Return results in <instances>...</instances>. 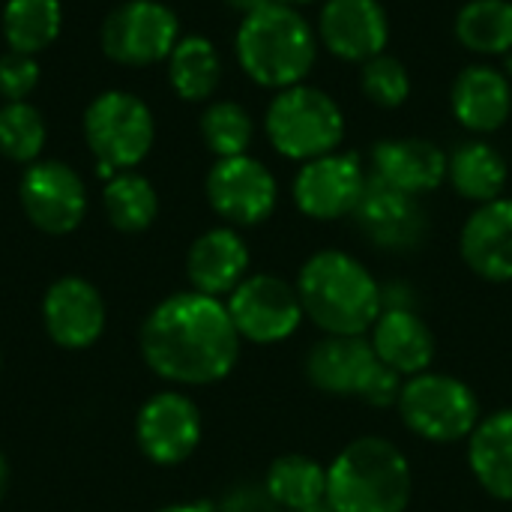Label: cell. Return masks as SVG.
Returning a JSON list of instances; mask_svg holds the SVG:
<instances>
[{"label":"cell","instance_id":"25","mask_svg":"<svg viewBox=\"0 0 512 512\" xmlns=\"http://www.w3.org/2000/svg\"><path fill=\"white\" fill-rule=\"evenodd\" d=\"M264 489L279 510L315 512L327 504V468L309 456H279L267 471Z\"/></svg>","mask_w":512,"mask_h":512},{"label":"cell","instance_id":"20","mask_svg":"<svg viewBox=\"0 0 512 512\" xmlns=\"http://www.w3.org/2000/svg\"><path fill=\"white\" fill-rule=\"evenodd\" d=\"M372 174L420 198L447 177V153L429 138H384L372 150Z\"/></svg>","mask_w":512,"mask_h":512},{"label":"cell","instance_id":"23","mask_svg":"<svg viewBox=\"0 0 512 512\" xmlns=\"http://www.w3.org/2000/svg\"><path fill=\"white\" fill-rule=\"evenodd\" d=\"M468 465L492 498L512 501V408L477 423L468 438Z\"/></svg>","mask_w":512,"mask_h":512},{"label":"cell","instance_id":"6","mask_svg":"<svg viewBox=\"0 0 512 512\" xmlns=\"http://www.w3.org/2000/svg\"><path fill=\"white\" fill-rule=\"evenodd\" d=\"M84 141L96 156L99 177L132 171L144 162L156 141L150 105L129 90H105L84 111Z\"/></svg>","mask_w":512,"mask_h":512},{"label":"cell","instance_id":"42","mask_svg":"<svg viewBox=\"0 0 512 512\" xmlns=\"http://www.w3.org/2000/svg\"><path fill=\"white\" fill-rule=\"evenodd\" d=\"M0 363H3V354H0Z\"/></svg>","mask_w":512,"mask_h":512},{"label":"cell","instance_id":"10","mask_svg":"<svg viewBox=\"0 0 512 512\" xmlns=\"http://www.w3.org/2000/svg\"><path fill=\"white\" fill-rule=\"evenodd\" d=\"M18 201L33 228L60 237L72 234L87 216V186L75 168L60 159H39L24 168Z\"/></svg>","mask_w":512,"mask_h":512},{"label":"cell","instance_id":"12","mask_svg":"<svg viewBox=\"0 0 512 512\" xmlns=\"http://www.w3.org/2000/svg\"><path fill=\"white\" fill-rule=\"evenodd\" d=\"M369 243L384 252H411L429 234V216L417 195H408L369 171L366 189L351 213Z\"/></svg>","mask_w":512,"mask_h":512},{"label":"cell","instance_id":"2","mask_svg":"<svg viewBox=\"0 0 512 512\" xmlns=\"http://www.w3.org/2000/svg\"><path fill=\"white\" fill-rule=\"evenodd\" d=\"M303 315L327 336H366L381 315V285L348 252H315L297 276Z\"/></svg>","mask_w":512,"mask_h":512},{"label":"cell","instance_id":"9","mask_svg":"<svg viewBox=\"0 0 512 512\" xmlns=\"http://www.w3.org/2000/svg\"><path fill=\"white\" fill-rule=\"evenodd\" d=\"M228 315L240 333L255 345H276L297 333L303 315V303L297 285L285 282L273 273L246 276L228 297Z\"/></svg>","mask_w":512,"mask_h":512},{"label":"cell","instance_id":"4","mask_svg":"<svg viewBox=\"0 0 512 512\" xmlns=\"http://www.w3.org/2000/svg\"><path fill=\"white\" fill-rule=\"evenodd\" d=\"M234 51L240 69L261 87L288 90L300 84L318 54V39L309 21L285 3H267L246 12L237 27Z\"/></svg>","mask_w":512,"mask_h":512},{"label":"cell","instance_id":"13","mask_svg":"<svg viewBox=\"0 0 512 512\" xmlns=\"http://www.w3.org/2000/svg\"><path fill=\"white\" fill-rule=\"evenodd\" d=\"M201 432L204 423L198 405L177 390L150 396L135 417V441L141 453L162 468L183 465L198 450Z\"/></svg>","mask_w":512,"mask_h":512},{"label":"cell","instance_id":"24","mask_svg":"<svg viewBox=\"0 0 512 512\" xmlns=\"http://www.w3.org/2000/svg\"><path fill=\"white\" fill-rule=\"evenodd\" d=\"M447 177L462 198L489 204L501 198L510 171L507 159L489 141H465L447 156Z\"/></svg>","mask_w":512,"mask_h":512},{"label":"cell","instance_id":"37","mask_svg":"<svg viewBox=\"0 0 512 512\" xmlns=\"http://www.w3.org/2000/svg\"><path fill=\"white\" fill-rule=\"evenodd\" d=\"M225 3H231V6L240 9V12H252V9H261V6H267V3H273V0H225Z\"/></svg>","mask_w":512,"mask_h":512},{"label":"cell","instance_id":"17","mask_svg":"<svg viewBox=\"0 0 512 512\" xmlns=\"http://www.w3.org/2000/svg\"><path fill=\"white\" fill-rule=\"evenodd\" d=\"M381 360L366 336H327L306 357V378L327 396L360 399Z\"/></svg>","mask_w":512,"mask_h":512},{"label":"cell","instance_id":"3","mask_svg":"<svg viewBox=\"0 0 512 512\" xmlns=\"http://www.w3.org/2000/svg\"><path fill=\"white\" fill-rule=\"evenodd\" d=\"M411 492L405 453L378 435L351 441L327 465V507L333 512H405Z\"/></svg>","mask_w":512,"mask_h":512},{"label":"cell","instance_id":"40","mask_svg":"<svg viewBox=\"0 0 512 512\" xmlns=\"http://www.w3.org/2000/svg\"><path fill=\"white\" fill-rule=\"evenodd\" d=\"M276 3H285V6H294V9H297V6H303V3H312V0H276Z\"/></svg>","mask_w":512,"mask_h":512},{"label":"cell","instance_id":"7","mask_svg":"<svg viewBox=\"0 0 512 512\" xmlns=\"http://www.w3.org/2000/svg\"><path fill=\"white\" fill-rule=\"evenodd\" d=\"M396 408L405 426L432 444L465 441L483 420L477 393L465 381L441 372H423L408 378L402 384Z\"/></svg>","mask_w":512,"mask_h":512},{"label":"cell","instance_id":"34","mask_svg":"<svg viewBox=\"0 0 512 512\" xmlns=\"http://www.w3.org/2000/svg\"><path fill=\"white\" fill-rule=\"evenodd\" d=\"M399 396H402V375H396L390 366H378L375 375L369 378L360 402L372 405V408H390V405H399Z\"/></svg>","mask_w":512,"mask_h":512},{"label":"cell","instance_id":"29","mask_svg":"<svg viewBox=\"0 0 512 512\" xmlns=\"http://www.w3.org/2000/svg\"><path fill=\"white\" fill-rule=\"evenodd\" d=\"M456 36L477 54H510L512 3L510 0H471L456 15Z\"/></svg>","mask_w":512,"mask_h":512},{"label":"cell","instance_id":"14","mask_svg":"<svg viewBox=\"0 0 512 512\" xmlns=\"http://www.w3.org/2000/svg\"><path fill=\"white\" fill-rule=\"evenodd\" d=\"M366 168L357 153H327L303 168L294 177V201L300 213L318 222H333L351 216L363 189H366Z\"/></svg>","mask_w":512,"mask_h":512},{"label":"cell","instance_id":"28","mask_svg":"<svg viewBox=\"0 0 512 512\" xmlns=\"http://www.w3.org/2000/svg\"><path fill=\"white\" fill-rule=\"evenodd\" d=\"M102 210L117 231L141 234L159 216V195L153 183L138 171H117L111 180H105Z\"/></svg>","mask_w":512,"mask_h":512},{"label":"cell","instance_id":"8","mask_svg":"<svg viewBox=\"0 0 512 512\" xmlns=\"http://www.w3.org/2000/svg\"><path fill=\"white\" fill-rule=\"evenodd\" d=\"M180 42V18L159 0H123L114 6L99 30V45L108 60L120 66L165 63Z\"/></svg>","mask_w":512,"mask_h":512},{"label":"cell","instance_id":"33","mask_svg":"<svg viewBox=\"0 0 512 512\" xmlns=\"http://www.w3.org/2000/svg\"><path fill=\"white\" fill-rule=\"evenodd\" d=\"M39 87V63L33 54L6 51L0 54V96L3 102H27V96Z\"/></svg>","mask_w":512,"mask_h":512},{"label":"cell","instance_id":"36","mask_svg":"<svg viewBox=\"0 0 512 512\" xmlns=\"http://www.w3.org/2000/svg\"><path fill=\"white\" fill-rule=\"evenodd\" d=\"M156 512H219L213 510L210 504H204V501H186V504H171V507H162V510Z\"/></svg>","mask_w":512,"mask_h":512},{"label":"cell","instance_id":"1","mask_svg":"<svg viewBox=\"0 0 512 512\" xmlns=\"http://www.w3.org/2000/svg\"><path fill=\"white\" fill-rule=\"evenodd\" d=\"M141 357L153 375L180 387H207L231 375L240 333L228 306L198 291L165 297L141 324Z\"/></svg>","mask_w":512,"mask_h":512},{"label":"cell","instance_id":"39","mask_svg":"<svg viewBox=\"0 0 512 512\" xmlns=\"http://www.w3.org/2000/svg\"><path fill=\"white\" fill-rule=\"evenodd\" d=\"M504 69H507V78H512V51L504 54Z\"/></svg>","mask_w":512,"mask_h":512},{"label":"cell","instance_id":"27","mask_svg":"<svg viewBox=\"0 0 512 512\" xmlns=\"http://www.w3.org/2000/svg\"><path fill=\"white\" fill-rule=\"evenodd\" d=\"M0 30L12 51L39 54L51 48L63 30L60 0H6L0 12Z\"/></svg>","mask_w":512,"mask_h":512},{"label":"cell","instance_id":"41","mask_svg":"<svg viewBox=\"0 0 512 512\" xmlns=\"http://www.w3.org/2000/svg\"><path fill=\"white\" fill-rule=\"evenodd\" d=\"M315 512H333V510H330V507L324 504V507H318V510H315Z\"/></svg>","mask_w":512,"mask_h":512},{"label":"cell","instance_id":"35","mask_svg":"<svg viewBox=\"0 0 512 512\" xmlns=\"http://www.w3.org/2000/svg\"><path fill=\"white\" fill-rule=\"evenodd\" d=\"M276 510V504H273V498L267 495V489L264 486H240V489H234L228 498H225V504H222V510L219 512H273Z\"/></svg>","mask_w":512,"mask_h":512},{"label":"cell","instance_id":"30","mask_svg":"<svg viewBox=\"0 0 512 512\" xmlns=\"http://www.w3.org/2000/svg\"><path fill=\"white\" fill-rule=\"evenodd\" d=\"M48 138L45 117L30 102H3L0 105V156L33 165L42 159Z\"/></svg>","mask_w":512,"mask_h":512},{"label":"cell","instance_id":"15","mask_svg":"<svg viewBox=\"0 0 512 512\" xmlns=\"http://www.w3.org/2000/svg\"><path fill=\"white\" fill-rule=\"evenodd\" d=\"M42 324L54 345L84 351L99 342L105 330V300L99 288L81 276L51 282L42 297Z\"/></svg>","mask_w":512,"mask_h":512},{"label":"cell","instance_id":"32","mask_svg":"<svg viewBox=\"0 0 512 512\" xmlns=\"http://www.w3.org/2000/svg\"><path fill=\"white\" fill-rule=\"evenodd\" d=\"M360 87H363V93L375 105H381V108H399L411 96V75H408V69H405V63L399 57L378 54V57H372V60L363 63V69H360Z\"/></svg>","mask_w":512,"mask_h":512},{"label":"cell","instance_id":"11","mask_svg":"<svg viewBox=\"0 0 512 512\" xmlns=\"http://www.w3.org/2000/svg\"><path fill=\"white\" fill-rule=\"evenodd\" d=\"M207 201L219 219L237 228H252L270 219L279 201V186L270 168L252 156L219 159L207 174Z\"/></svg>","mask_w":512,"mask_h":512},{"label":"cell","instance_id":"31","mask_svg":"<svg viewBox=\"0 0 512 512\" xmlns=\"http://www.w3.org/2000/svg\"><path fill=\"white\" fill-rule=\"evenodd\" d=\"M252 135H255V123L240 102L222 99L207 105V111L201 114V138L207 150L216 153L219 159L243 156L252 144Z\"/></svg>","mask_w":512,"mask_h":512},{"label":"cell","instance_id":"22","mask_svg":"<svg viewBox=\"0 0 512 512\" xmlns=\"http://www.w3.org/2000/svg\"><path fill=\"white\" fill-rule=\"evenodd\" d=\"M456 120L471 132H495L512 111V87L507 72L492 66H468L456 75L450 90Z\"/></svg>","mask_w":512,"mask_h":512},{"label":"cell","instance_id":"18","mask_svg":"<svg viewBox=\"0 0 512 512\" xmlns=\"http://www.w3.org/2000/svg\"><path fill=\"white\" fill-rule=\"evenodd\" d=\"M465 264L486 282H512V198L480 204L459 240Z\"/></svg>","mask_w":512,"mask_h":512},{"label":"cell","instance_id":"16","mask_svg":"<svg viewBox=\"0 0 512 512\" xmlns=\"http://www.w3.org/2000/svg\"><path fill=\"white\" fill-rule=\"evenodd\" d=\"M318 30L327 51L351 63L384 54L390 39L387 12L378 0H327Z\"/></svg>","mask_w":512,"mask_h":512},{"label":"cell","instance_id":"19","mask_svg":"<svg viewBox=\"0 0 512 512\" xmlns=\"http://www.w3.org/2000/svg\"><path fill=\"white\" fill-rule=\"evenodd\" d=\"M186 276L192 291L207 297H231V291L249 276V249L234 228L204 231L186 255Z\"/></svg>","mask_w":512,"mask_h":512},{"label":"cell","instance_id":"26","mask_svg":"<svg viewBox=\"0 0 512 512\" xmlns=\"http://www.w3.org/2000/svg\"><path fill=\"white\" fill-rule=\"evenodd\" d=\"M168 81L186 102H204L222 81V57L207 36H180L168 54Z\"/></svg>","mask_w":512,"mask_h":512},{"label":"cell","instance_id":"38","mask_svg":"<svg viewBox=\"0 0 512 512\" xmlns=\"http://www.w3.org/2000/svg\"><path fill=\"white\" fill-rule=\"evenodd\" d=\"M6 486H9V465H6V459H3V453H0V501H3V495H6Z\"/></svg>","mask_w":512,"mask_h":512},{"label":"cell","instance_id":"5","mask_svg":"<svg viewBox=\"0 0 512 512\" xmlns=\"http://www.w3.org/2000/svg\"><path fill=\"white\" fill-rule=\"evenodd\" d=\"M264 129L270 144L294 162H312L333 153L345 138V114L339 102L306 84L279 90L267 108Z\"/></svg>","mask_w":512,"mask_h":512},{"label":"cell","instance_id":"21","mask_svg":"<svg viewBox=\"0 0 512 512\" xmlns=\"http://www.w3.org/2000/svg\"><path fill=\"white\" fill-rule=\"evenodd\" d=\"M369 333L375 357L402 378L423 375L435 363V336L414 309H381Z\"/></svg>","mask_w":512,"mask_h":512}]
</instances>
